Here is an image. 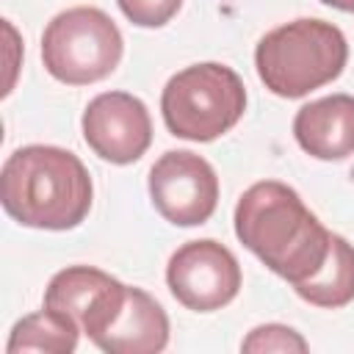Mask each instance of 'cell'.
<instances>
[{
    "label": "cell",
    "mask_w": 354,
    "mask_h": 354,
    "mask_svg": "<svg viewBox=\"0 0 354 354\" xmlns=\"http://www.w3.org/2000/svg\"><path fill=\"white\" fill-rule=\"evenodd\" d=\"M235 235L290 285L310 279L324 266L332 243V232L279 180L254 183L241 194L235 205Z\"/></svg>",
    "instance_id": "6da1fadb"
},
{
    "label": "cell",
    "mask_w": 354,
    "mask_h": 354,
    "mask_svg": "<svg viewBox=\"0 0 354 354\" xmlns=\"http://www.w3.org/2000/svg\"><path fill=\"white\" fill-rule=\"evenodd\" d=\"M94 199L91 174L83 160L50 144H28L14 149L0 171V202L22 227L72 230Z\"/></svg>",
    "instance_id": "7a4b0ae2"
},
{
    "label": "cell",
    "mask_w": 354,
    "mask_h": 354,
    "mask_svg": "<svg viewBox=\"0 0 354 354\" xmlns=\"http://www.w3.org/2000/svg\"><path fill=\"white\" fill-rule=\"evenodd\" d=\"M348 61V44L337 25L301 17L268 30L254 50L263 86L285 100H299L335 77Z\"/></svg>",
    "instance_id": "3957f363"
},
{
    "label": "cell",
    "mask_w": 354,
    "mask_h": 354,
    "mask_svg": "<svg viewBox=\"0 0 354 354\" xmlns=\"http://www.w3.org/2000/svg\"><path fill=\"white\" fill-rule=\"evenodd\" d=\"M246 111V88L235 69L205 61L171 75L160 94V113L171 136L213 141L232 130Z\"/></svg>",
    "instance_id": "277c9868"
},
{
    "label": "cell",
    "mask_w": 354,
    "mask_h": 354,
    "mask_svg": "<svg viewBox=\"0 0 354 354\" xmlns=\"http://www.w3.org/2000/svg\"><path fill=\"white\" fill-rule=\"evenodd\" d=\"M124 53L116 22L94 6H75L55 14L41 36L44 69L66 86H88L108 77Z\"/></svg>",
    "instance_id": "5b68a950"
},
{
    "label": "cell",
    "mask_w": 354,
    "mask_h": 354,
    "mask_svg": "<svg viewBox=\"0 0 354 354\" xmlns=\"http://www.w3.org/2000/svg\"><path fill=\"white\" fill-rule=\"evenodd\" d=\"M166 285L183 307L194 313H213L238 296L241 266L235 254L213 238L188 241L169 257Z\"/></svg>",
    "instance_id": "8992f818"
},
{
    "label": "cell",
    "mask_w": 354,
    "mask_h": 354,
    "mask_svg": "<svg viewBox=\"0 0 354 354\" xmlns=\"http://www.w3.org/2000/svg\"><path fill=\"white\" fill-rule=\"evenodd\" d=\"M149 196L155 210L171 224H205L218 205L216 169L191 149H169L149 169Z\"/></svg>",
    "instance_id": "52a82bcc"
},
{
    "label": "cell",
    "mask_w": 354,
    "mask_h": 354,
    "mask_svg": "<svg viewBox=\"0 0 354 354\" xmlns=\"http://www.w3.org/2000/svg\"><path fill=\"white\" fill-rule=\"evenodd\" d=\"M83 138L88 149L116 166L136 163L152 144L147 105L127 91H102L83 111Z\"/></svg>",
    "instance_id": "ba28073f"
},
{
    "label": "cell",
    "mask_w": 354,
    "mask_h": 354,
    "mask_svg": "<svg viewBox=\"0 0 354 354\" xmlns=\"http://www.w3.org/2000/svg\"><path fill=\"white\" fill-rule=\"evenodd\" d=\"M124 296L127 285H122L116 277L94 266H69L50 279L44 307L69 315L94 343L122 310Z\"/></svg>",
    "instance_id": "9c48e42d"
},
{
    "label": "cell",
    "mask_w": 354,
    "mask_h": 354,
    "mask_svg": "<svg viewBox=\"0 0 354 354\" xmlns=\"http://www.w3.org/2000/svg\"><path fill=\"white\" fill-rule=\"evenodd\" d=\"M293 136L299 147L318 160H343L354 155V97L329 94L296 111Z\"/></svg>",
    "instance_id": "30bf717a"
},
{
    "label": "cell",
    "mask_w": 354,
    "mask_h": 354,
    "mask_svg": "<svg viewBox=\"0 0 354 354\" xmlns=\"http://www.w3.org/2000/svg\"><path fill=\"white\" fill-rule=\"evenodd\" d=\"M169 315L141 288L127 285V296L111 326L94 340L105 354H158L169 346Z\"/></svg>",
    "instance_id": "8fae6325"
},
{
    "label": "cell",
    "mask_w": 354,
    "mask_h": 354,
    "mask_svg": "<svg viewBox=\"0 0 354 354\" xmlns=\"http://www.w3.org/2000/svg\"><path fill=\"white\" fill-rule=\"evenodd\" d=\"M293 290L304 301L326 310H337L354 301V246L343 235L332 232V243L324 266L310 279L293 285Z\"/></svg>",
    "instance_id": "7c38bea8"
},
{
    "label": "cell",
    "mask_w": 354,
    "mask_h": 354,
    "mask_svg": "<svg viewBox=\"0 0 354 354\" xmlns=\"http://www.w3.org/2000/svg\"><path fill=\"white\" fill-rule=\"evenodd\" d=\"M77 337H80V326L69 315L41 307L39 313H30L14 324L6 351L8 354H19V351L72 354L77 348Z\"/></svg>",
    "instance_id": "4fadbf2b"
},
{
    "label": "cell",
    "mask_w": 354,
    "mask_h": 354,
    "mask_svg": "<svg viewBox=\"0 0 354 354\" xmlns=\"http://www.w3.org/2000/svg\"><path fill=\"white\" fill-rule=\"evenodd\" d=\"M310 346H307V340L296 332V329H290V326H285V324H263V326H254L246 337H243V343H241V351H246V354H268V351H299V354H304Z\"/></svg>",
    "instance_id": "5bb4252c"
},
{
    "label": "cell",
    "mask_w": 354,
    "mask_h": 354,
    "mask_svg": "<svg viewBox=\"0 0 354 354\" xmlns=\"http://www.w3.org/2000/svg\"><path fill=\"white\" fill-rule=\"evenodd\" d=\"M122 14L138 28H163L183 6V0H116Z\"/></svg>",
    "instance_id": "9a60e30c"
},
{
    "label": "cell",
    "mask_w": 354,
    "mask_h": 354,
    "mask_svg": "<svg viewBox=\"0 0 354 354\" xmlns=\"http://www.w3.org/2000/svg\"><path fill=\"white\" fill-rule=\"evenodd\" d=\"M321 3H326L337 11H354V0H321Z\"/></svg>",
    "instance_id": "2e32d148"
}]
</instances>
